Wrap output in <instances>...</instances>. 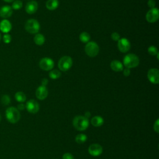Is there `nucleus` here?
Listing matches in <instances>:
<instances>
[{"label":"nucleus","mask_w":159,"mask_h":159,"mask_svg":"<svg viewBox=\"0 0 159 159\" xmlns=\"http://www.w3.org/2000/svg\"><path fill=\"white\" fill-rule=\"evenodd\" d=\"M111 39L114 41H118L120 39V35L117 32H113L111 34Z\"/></svg>","instance_id":"obj_29"},{"label":"nucleus","mask_w":159,"mask_h":159,"mask_svg":"<svg viewBox=\"0 0 159 159\" xmlns=\"http://www.w3.org/2000/svg\"><path fill=\"white\" fill-rule=\"evenodd\" d=\"M39 66L43 70L49 71L53 68L54 62L53 60L50 58H43L39 62Z\"/></svg>","instance_id":"obj_8"},{"label":"nucleus","mask_w":159,"mask_h":159,"mask_svg":"<svg viewBox=\"0 0 159 159\" xmlns=\"http://www.w3.org/2000/svg\"><path fill=\"white\" fill-rule=\"evenodd\" d=\"M159 57V53L158 52V53H157V59H158V60L159 59V57Z\"/></svg>","instance_id":"obj_38"},{"label":"nucleus","mask_w":159,"mask_h":159,"mask_svg":"<svg viewBox=\"0 0 159 159\" xmlns=\"http://www.w3.org/2000/svg\"><path fill=\"white\" fill-rule=\"evenodd\" d=\"M87 140V136L83 134H78L75 137V141L79 144H82Z\"/></svg>","instance_id":"obj_23"},{"label":"nucleus","mask_w":159,"mask_h":159,"mask_svg":"<svg viewBox=\"0 0 159 159\" xmlns=\"http://www.w3.org/2000/svg\"><path fill=\"white\" fill-rule=\"evenodd\" d=\"M62 158L63 159H74V157H73V156L71 153H65L63 154Z\"/></svg>","instance_id":"obj_31"},{"label":"nucleus","mask_w":159,"mask_h":159,"mask_svg":"<svg viewBox=\"0 0 159 159\" xmlns=\"http://www.w3.org/2000/svg\"><path fill=\"white\" fill-rule=\"evenodd\" d=\"M2 40L5 43H9L12 40L11 35L9 34H4L2 37Z\"/></svg>","instance_id":"obj_28"},{"label":"nucleus","mask_w":159,"mask_h":159,"mask_svg":"<svg viewBox=\"0 0 159 159\" xmlns=\"http://www.w3.org/2000/svg\"><path fill=\"white\" fill-rule=\"evenodd\" d=\"M84 51L87 55L90 57H96L99 51L98 45L94 42H89L86 43L84 47Z\"/></svg>","instance_id":"obj_5"},{"label":"nucleus","mask_w":159,"mask_h":159,"mask_svg":"<svg viewBox=\"0 0 159 159\" xmlns=\"http://www.w3.org/2000/svg\"><path fill=\"white\" fill-rule=\"evenodd\" d=\"M59 5V2L58 0H48L46 2V7L50 11H53L56 9Z\"/></svg>","instance_id":"obj_18"},{"label":"nucleus","mask_w":159,"mask_h":159,"mask_svg":"<svg viewBox=\"0 0 159 159\" xmlns=\"http://www.w3.org/2000/svg\"><path fill=\"white\" fill-rule=\"evenodd\" d=\"M1 116L0 114V122H1Z\"/></svg>","instance_id":"obj_40"},{"label":"nucleus","mask_w":159,"mask_h":159,"mask_svg":"<svg viewBox=\"0 0 159 159\" xmlns=\"http://www.w3.org/2000/svg\"><path fill=\"white\" fill-rule=\"evenodd\" d=\"M40 27V25L39 22L34 19L27 20L25 24V29L30 34H37L39 32Z\"/></svg>","instance_id":"obj_4"},{"label":"nucleus","mask_w":159,"mask_h":159,"mask_svg":"<svg viewBox=\"0 0 159 159\" xmlns=\"http://www.w3.org/2000/svg\"><path fill=\"white\" fill-rule=\"evenodd\" d=\"M110 66L111 68L116 72H119L123 70L124 69V66H123V64L119 60H112L110 64Z\"/></svg>","instance_id":"obj_17"},{"label":"nucleus","mask_w":159,"mask_h":159,"mask_svg":"<svg viewBox=\"0 0 159 159\" xmlns=\"http://www.w3.org/2000/svg\"><path fill=\"white\" fill-rule=\"evenodd\" d=\"M38 9V4L35 1H31L28 2L25 5V11L27 14H34Z\"/></svg>","instance_id":"obj_14"},{"label":"nucleus","mask_w":159,"mask_h":159,"mask_svg":"<svg viewBox=\"0 0 159 159\" xmlns=\"http://www.w3.org/2000/svg\"><path fill=\"white\" fill-rule=\"evenodd\" d=\"M147 4H148V6L151 9L154 8L155 6V1L154 0H148Z\"/></svg>","instance_id":"obj_32"},{"label":"nucleus","mask_w":159,"mask_h":159,"mask_svg":"<svg viewBox=\"0 0 159 159\" xmlns=\"http://www.w3.org/2000/svg\"><path fill=\"white\" fill-rule=\"evenodd\" d=\"M148 52L151 55H156L158 52L157 48L155 46L152 45L148 48Z\"/></svg>","instance_id":"obj_27"},{"label":"nucleus","mask_w":159,"mask_h":159,"mask_svg":"<svg viewBox=\"0 0 159 159\" xmlns=\"http://www.w3.org/2000/svg\"><path fill=\"white\" fill-rule=\"evenodd\" d=\"M6 117L9 122L15 124L19 120L20 114L16 107H9L6 110Z\"/></svg>","instance_id":"obj_2"},{"label":"nucleus","mask_w":159,"mask_h":159,"mask_svg":"<svg viewBox=\"0 0 159 159\" xmlns=\"http://www.w3.org/2000/svg\"><path fill=\"white\" fill-rule=\"evenodd\" d=\"M45 37L41 34H37L34 38V41L35 43L37 44V45H43L45 42Z\"/></svg>","instance_id":"obj_20"},{"label":"nucleus","mask_w":159,"mask_h":159,"mask_svg":"<svg viewBox=\"0 0 159 159\" xmlns=\"http://www.w3.org/2000/svg\"><path fill=\"white\" fill-rule=\"evenodd\" d=\"M6 2H13L14 0H2Z\"/></svg>","instance_id":"obj_37"},{"label":"nucleus","mask_w":159,"mask_h":159,"mask_svg":"<svg viewBox=\"0 0 159 159\" xmlns=\"http://www.w3.org/2000/svg\"><path fill=\"white\" fill-rule=\"evenodd\" d=\"M12 29V24L7 19H2L0 22V30L4 33L8 34Z\"/></svg>","instance_id":"obj_16"},{"label":"nucleus","mask_w":159,"mask_h":159,"mask_svg":"<svg viewBox=\"0 0 159 159\" xmlns=\"http://www.w3.org/2000/svg\"><path fill=\"white\" fill-rule=\"evenodd\" d=\"M88 152L89 154L94 157L100 155L102 152V147L98 143H93L88 148Z\"/></svg>","instance_id":"obj_12"},{"label":"nucleus","mask_w":159,"mask_h":159,"mask_svg":"<svg viewBox=\"0 0 159 159\" xmlns=\"http://www.w3.org/2000/svg\"><path fill=\"white\" fill-rule=\"evenodd\" d=\"M91 124L94 127H99L102 125L104 122L103 119L101 116H94L91 119Z\"/></svg>","instance_id":"obj_19"},{"label":"nucleus","mask_w":159,"mask_h":159,"mask_svg":"<svg viewBox=\"0 0 159 159\" xmlns=\"http://www.w3.org/2000/svg\"><path fill=\"white\" fill-rule=\"evenodd\" d=\"M1 102L4 105H8L11 102V98L9 95L4 94L1 97Z\"/></svg>","instance_id":"obj_26"},{"label":"nucleus","mask_w":159,"mask_h":159,"mask_svg":"<svg viewBox=\"0 0 159 159\" xmlns=\"http://www.w3.org/2000/svg\"><path fill=\"white\" fill-rule=\"evenodd\" d=\"M1 39H2V36H1V32H0V42H1Z\"/></svg>","instance_id":"obj_39"},{"label":"nucleus","mask_w":159,"mask_h":159,"mask_svg":"<svg viewBox=\"0 0 159 159\" xmlns=\"http://www.w3.org/2000/svg\"><path fill=\"white\" fill-rule=\"evenodd\" d=\"M147 78L148 80L153 84H158L159 83V71L157 68H151L147 73Z\"/></svg>","instance_id":"obj_10"},{"label":"nucleus","mask_w":159,"mask_h":159,"mask_svg":"<svg viewBox=\"0 0 159 159\" xmlns=\"http://www.w3.org/2000/svg\"><path fill=\"white\" fill-rule=\"evenodd\" d=\"M61 76V73L60 72L59 70H53L50 71L49 73V76L50 78L53 80H56L58 79Z\"/></svg>","instance_id":"obj_24"},{"label":"nucleus","mask_w":159,"mask_h":159,"mask_svg":"<svg viewBox=\"0 0 159 159\" xmlns=\"http://www.w3.org/2000/svg\"><path fill=\"white\" fill-rule=\"evenodd\" d=\"M117 47L122 53L127 52L130 48V43L129 40L125 38L120 39L117 42Z\"/></svg>","instance_id":"obj_9"},{"label":"nucleus","mask_w":159,"mask_h":159,"mask_svg":"<svg viewBox=\"0 0 159 159\" xmlns=\"http://www.w3.org/2000/svg\"><path fill=\"white\" fill-rule=\"evenodd\" d=\"M84 117H86L87 119H88V117H90V113H89V112H87L86 113V114H85Z\"/></svg>","instance_id":"obj_36"},{"label":"nucleus","mask_w":159,"mask_h":159,"mask_svg":"<svg viewBox=\"0 0 159 159\" xmlns=\"http://www.w3.org/2000/svg\"><path fill=\"white\" fill-rule=\"evenodd\" d=\"M80 40L83 43H88L90 40V35L86 32H83L80 35Z\"/></svg>","instance_id":"obj_22"},{"label":"nucleus","mask_w":159,"mask_h":159,"mask_svg":"<svg viewBox=\"0 0 159 159\" xmlns=\"http://www.w3.org/2000/svg\"><path fill=\"white\" fill-rule=\"evenodd\" d=\"M13 13L12 7L10 6L5 5L0 8V17L3 19H7L10 17Z\"/></svg>","instance_id":"obj_13"},{"label":"nucleus","mask_w":159,"mask_h":159,"mask_svg":"<svg viewBox=\"0 0 159 159\" xmlns=\"http://www.w3.org/2000/svg\"><path fill=\"white\" fill-rule=\"evenodd\" d=\"M22 7V2L20 0L14 1L12 4V9L14 10H19Z\"/></svg>","instance_id":"obj_25"},{"label":"nucleus","mask_w":159,"mask_h":159,"mask_svg":"<svg viewBox=\"0 0 159 159\" xmlns=\"http://www.w3.org/2000/svg\"><path fill=\"white\" fill-rule=\"evenodd\" d=\"M159 19V11L157 8L150 9L146 14V19L150 23L156 22Z\"/></svg>","instance_id":"obj_7"},{"label":"nucleus","mask_w":159,"mask_h":159,"mask_svg":"<svg viewBox=\"0 0 159 159\" xmlns=\"http://www.w3.org/2000/svg\"><path fill=\"white\" fill-rule=\"evenodd\" d=\"M48 82V80L47 78H43L42 80V86L46 87V85L47 84Z\"/></svg>","instance_id":"obj_34"},{"label":"nucleus","mask_w":159,"mask_h":159,"mask_svg":"<svg viewBox=\"0 0 159 159\" xmlns=\"http://www.w3.org/2000/svg\"><path fill=\"white\" fill-rule=\"evenodd\" d=\"M130 69L125 68L124 70H123V75H124L125 76H128L130 75Z\"/></svg>","instance_id":"obj_33"},{"label":"nucleus","mask_w":159,"mask_h":159,"mask_svg":"<svg viewBox=\"0 0 159 159\" xmlns=\"http://www.w3.org/2000/svg\"><path fill=\"white\" fill-rule=\"evenodd\" d=\"M139 62L140 60L139 57L134 53L126 55L123 59V63L124 66L129 69L137 67L139 65Z\"/></svg>","instance_id":"obj_1"},{"label":"nucleus","mask_w":159,"mask_h":159,"mask_svg":"<svg viewBox=\"0 0 159 159\" xmlns=\"http://www.w3.org/2000/svg\"><path fill=\"white\" fill-rule=\"evenodd\" d=\"M35 95L39 99L43 100L48 96V90L45 86H40L36 90Z\"/></svg>","instance_id":"obj_15"},{"label":"nucleus","mask_w":159,"mask_h":159,"mask_svg":"<svg viewBox=\"0 0 159 159\" xmlns=\"http://www.w3.org/2000/svg\"><path fill=\"white\" fill-rule=\"evenodd\" d=\"M73 126L78 130L83 131L86 130L89 125L88 119L82 116H76L73 120Z\"/></svg>","instance_id":"obj_3"},{"label":"nucleus","mask_w":159,"mask_h":159,"mask_svg":"<svg viewBox=\"0 0 159 159\" xmlns=\"http://www.w3.org/2000/svg\"><path fill=\"white\" fill-rule=\"evenodd\" d=\"M72 64L73 60L69 56H64L59 60L58 66L61 71H66L71 67Z\"/></svg>","instance_id":"obj_6"},{"label":"nucleus","mask_w":159,"mask_h":159,"mask_svg":"<svg viewBox=\"0 0 159 159\" xmlns=\"http://www.w3.org/2000/svg\"><path fill=\"white\" fill-rule=\"evenodd\" d=\"M15 99L19 102H23L26 100V96L23 92L18 91L15 94Z\"/></svg>","instance_id":"obj_21"},{"label":"nucleus","mask_w":159,"mask_h":159,"mask_svg":"<svg viewBox=\"0 0 159 159\" xmlns=\"http://www.w3.org/2000/svg\"><path fill=\"white\" fill-rule=\"evenodd\" d=\"M25 108L29 112L35 114L39 110V103L34 99H30L27 102Z\"/></svg>","instance_id":"obj_11"},{"label":"nucleus","mask_w":159,"mask_h":159,"mask_svg":"<svg viewBox=\"0 0 159 159\" xmlns=\"http://www.w3.org/2000/svg\"><path fill=\"white\" fill-rule=\"evenodd\" d=\"M25 107V106L23 104H19L18 106H17V109L18 110H24Z\"/></svg>","instance_id":"obj_35"},{"label":"nucleus","mask_w":159,"mask_h":159,"mask_svg":"<svg viewBox=\"0 0 159 159\" xmlns=\"http://www.w3.org/2000/svg\"><path fill=\"white\" fill-rule=\"evenodd\" d=\"M153 129L156 132H157V133L159 132V120L158 119H157L155 121L154 125H153Z\"/></svg>","instance_id":"obj_30"}]
</instances>
